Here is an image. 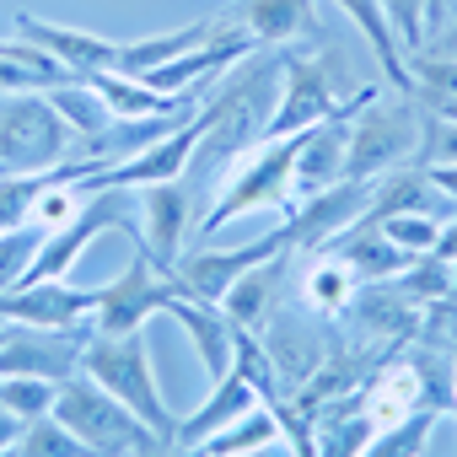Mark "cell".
I'll use <instances>...</instances> for the list:
<instances>
[{
    "label": "cell",
    "instance_id": "obj_1",
    "mask_svg": "<svg viewBox=\"0 0 457 457\" xmlns=\"http://www.w3.org/2000/svg\"><path fill=\"white\" fill-rule=\"evenodd\" d=\"M275 81H280V60H253V54H248L237 76H226L215 92H204V103H199V113H194V119H199V145H194L188 172H183L188 199H194V188H204L210 178H226L237 156H248V151L264 140V124H270L264 97H270Z\"/></svg>",
    "mask_w": 457,
    "mask_h": 457
},
{
    "label": "cell",
    "instance_id": "obj_2",
    "mask_svg": "<svg viewBox=\"0 0 457 457\" xmlns=\"http://www.w3.org/2000/svg\"><path fill=\"white\" fill-rule=\"evenodd\" d=\"M81 377H92L97 387H108L162 441L178 436V414L167 409V398L156 387V361H151L145 328H135V334H92L87 350H81Z\"/></svg>",
    "mask_w": 457,
    "mask_h": 457
},
{
    "label": "cell",
    "instance_id": "obj_3",
    "mask_svg": "<svg viewBox=\"0 0 457 457\" xmlns=\"http://www.w3.org/2000/svg\"><path fill=\"white\" fill-rule=\"evenodd\" d=\"M296 140L302 135H286V140H259L248 156L232 162V172H226V188L199 210L194 220V237H215L226 220H237L248 210H280L291 204V162H296Z\"/></svg>",
    "mask_w": 457,
    "mask_h": 457
},
{
    "label": "cell",
    "instance_id": "obj_4",
    "mask_svg": "<svg viewBox=\"0 0 457 457\" xmlns=\"http://www.w3.org/2000/svg\"><path fill=\"white\" fill-rule=\"evenodd\" d=\"M425 145V108L414 97H371L355 119H350V156H345V178L350 183H377L398 167H414Z\"/></svg>",
    "mask_w": 457,
    "mask_h": 457
},
{
    "label": "cell",
    "instance_id": "obj_5",
    "mask_svg": "<svg viewBox=\"0 0 457 457\" xmlns=\"http://www.w3.org/2000/svg\"><path fill=\"white\" fill-rule=\"evenodd\" d=\"M178 296H188L178 270H156V259L145 253L140 237H129V270L113 275L108 286H92V328L97 334H135L145 328L156 312H167ZM194 302V296H188Z\"/></svg>",
    "mask_w": 457,
    "mask_h": 457
},
{
    "label": "cell",
    "instance_id": "obj_6",
    "mask_svg": "<svg viewBox=\"0 0 457 457\" xmlns=\"http://www.w3.org/2000/svg\"><path fill=\"white\" fill-rule=\"evenodd\" d=\"M76 129L44 92H17L0 108V172H49L71 162Z\"/></svg>",
    "mask_w": 457,
    "mask_h": 457
},
{
    "label": "cell",
    "instance_id": "obj_7",
    "mask_svg": "<svg viewBox=\"0 0 457 457\" xmlns=\"http://www.w3.org/2000/svg\"><path fill=\"white\" fill-rule=\"evenodd\" d=\"M54 420H60L92 457H129L145 436H156V430H145L108 387H97L92 377L60 382V393H54Z\"/></svg>",
    "mask_w": 457,
    "mask_h": 457
},
{
    "label": "cell",
    "instance_id": "obj_8",
    "mask_svg": "<svg viewBox=\"0 0 457 457\" xmlns=\"http://www.w3.org/2000/svg\"><path fill=\"white\" fill-rule=\"evenodd\" d=\"M124 226H129V188H97V194H87V204L60 226V232H49V237L38 243V253H33V264H28V280H22V286L65 280V275L76 270V259H81L97 237L124 232Z\"/></svg>",
    "mask_w": 457,
    "mask_h": 457
},
{
    "label": "cell",
    "instance_id": "obj_9",
    "mask_svg": "<svg viewBox=\"0 0 457 457\" xmlns=\"http://www.w3.org/2000/svg\"><path fill=\"white\" fill-rule=\"evenodd\" d=\"M339 113V76L328 54H280V103L264 124V140L302 135Z\"/></svg>",
    "mask_w": 457,
    "mask_h": 457
},
{
    "label": "cell",
    "instance_id": "obj_10",
    "mask_svg": "<svg viewBox=\"0 0 457 457\" xmlns=\"http://www.w3.org/2000/svg\"><path fill=\"white\" fill-rule=\"evenodd\" d=\"M97 328H28V323H6L0 339V377H38V382H71L81 377V350Z\"/></svg>",
    "mask_w": 457,
    "mask_h": 457
},
{
    "label": "cell",
    "instance_id": "obj_11",
    "mask_svg": "<svg viewBox=\"0 0 457 457\" xmlns=\"http://www.w3.org/2000/svg\"><path fill=\"white\" fill-rule=\"evenodd\" d=\"M286 253H291V237H286V226H275V232H264L248 248H194V253L183 248V259L172 270L183 275V286H188L194 302H220L248 270H259L270 259H286Z\"/></svg>",
    "mask_w": 457,
    "mask_h": 457
},
{
    "label": "cell",
    "instance_id": "obj_12",
    "mask_svg": "<svg viewBox=\"0 0 457 457\" xmlns=\"http://www.w3.org/2000/svg\"><path fill=\"white\" fill-rule=\"evenodd\" d=\"M371 188L377 183H334V188H323V194H312V199H302L296 210H286V237H291V253H318V248H328L339 232H350V226L366 215V204H371Z\"/></svg>",
    "mask_w": 457,
    "mask_h": 457
},
{
    "label": "cell",
    "instance_id": "obj_13",
    "mask_svg": "<svg viewBox=\"0 0 457 457\" xmlns=\"http://www.w3.org/2000/svg\"><path fill=\"white\" fill-rule=\"evenodd\" d=\"M92 291L71 280H38L0 291V323H28V328H81L92 323Z\"/></svg>",
    "mask_w": 457,
    "mask_h": 457
},
{
    "label": "cell",
    "instance_id": "obj_14",
    "mask_svg": "<svg viewBox=\"0 0 457 457\" xmlns=\"http://www.w3.org/2000/svg\"><path fill=\"white\" fill-rule=\"evenodd\" d=\"M140 204H145V253L156 259V270H172L183 259V243H188V215H194V199L183 188V178L172 183H145L140 188Z\"/></svg>",
    "mask_w": 457,
    "mask_h": 457
},
{
    "label": "cell",
    "instance_id": "obj_15",
    "mask_svg": "<svg viewBox=\"0 0 457 457\" xmlns=\"http://www.w3.org/2000/svg\"><path fill=\"white\" fill-rule=\"evenodd\" d=\"M17 33L28 44H38L44 54H54L71 76H97V71H119V44L113 38H97V33H81V28H65V22H38V17H17Z\"/></svg>",
    "mask_w": 457,
    "mask_h": 457
},
{
    "label": "cell",
    "instance_id": "obj_16",
    "mask_svg": "<svg viewBox=\"0 0 457 457\" xmlns=\"http://www.w3.org/2000/svg\"><path fill=\"white\" fill-rule=\"evenodd\" d=\"M167 318L188 334V345H194V355H199V366H204L210 382H220L226 371H232L237 323L220 312V302H188V296H178V302L167 307Z\"/></svg>",
    "mask_w": 457,
    "mask_h": 457
},
{
    "label": "cell",
    "instance_id": "obj_17",
    "mask_svg": "<svg viewBox=\"0 0 457 457\" xmlns=\"http://www.w3.org/2000/svg\"><path fill=\"white\" fill-rule=\"evenodd\" d=\"M194 113H199V103H183V108H172V113H145V119H113L103 135L81 140V151H87L92 167H119V162L140 156L145 145L167 140V135H172L178 124H188Z\"/></svg>",
    "mask_w": 457,
    "mask_h": 457
},
{
    "label": "cell",
    "instance_id": "obj_18",
    "mask_svg": "<svg viewBox=\"0 0 457 457\" xmlns=\"http://www.w3.org/2000/svg\"><path fill=\"white\" fill-rule=\"evenodd\" d=\"M328 248H334V253H339V264L355 275V286L398 280V275H403V270L420 259V253H403L398 243H387V237H382V226H377V220H366V215L350 226V232H339Z\"/></svg>",
    "mask_w": 457,
    "mask_h": 457
},
{
    "label": "cell",
    "instance_id": "obj_19",
    "mask_svg": "<svg viewBox=\"0 0 457 457\" xmlns=\"http://www.w3.org/2000/svg\"><path fill=\"white\" fill-rule=\"evenodd\" d=\"M361 409L377 420V425H398L409 414H436L430 409V393H425V377L414 361H393L382 366L366 387H361Z\"/></svg>",
    "mask_w": 457,
    "mask_h": 457
},
{
    "label": "cell",
    "instance_id": "obj_20",
    "mask_svg": "<svg viewBox=\"0 0 457 457\" xmlns=\"http://www.w3.org/2000/svg\"><path fill=\"white\" fill-rule=\"evenodd\" d=\"M248 409H259V393H253L237 371H226L220 382H210V398H204L194 414H183V420H178V436H172V441L194 452V446H204L215 430H226L232 420H243Z\"/></svg>",
    "mask_w": 457,
    "mask_h": 457
},
{
    "label": "cell",
    "instance_id": "obj_21",
    "mask_svg": "<svg viewBox=\"0 0 457 457\" xmlns=\"http://www.w3.org/2000/svg\"><path fill=\"white\" fill-rule=\"evenodd\" d=\"M237 22L243 33L264 49L275 44H291L302 33H318V17H312V0H243L237 6Z\"/></svg>",
    "mask_w": 457,
    "mask_h": 457
},
{
    "label": "cell",
    "instance_id": "obj_22",
    "mask_svg": "<svg viewBox=\"0 0 457 457\" xmlns=\"http://www.w3.org/2000/svg\"><path fill=\"white\" fill-rule=\"evenodd\" d=\"M280 270H286L280 259H270V264L248 270L232 291L220 296V312L232 318L237 328H253V334H259V328L270 323V312H275V286H280Z\"/></svg>",
    "mask_w": 457,
    "mask_h": 457
},
{
    "label": "cell",
    "instance_id": "obj_23",
    "mask_svg": "<svg viewBox=\"0 0 457 457\" xmlns=\"http://www.w3.org/2000/svg\"><path fill=\"white\" fill-rule=\"evenodd\" d=\"M280 441V414L270 409V403H259V409H248L243 420H232L226 430H215L204 446H194L199 457H243V452H270Z\"/></svg>",
    "mask_w": 457,
    "mask_h": 457
},
{
    "label": "cell",
    "instance_id": "obj_24",
    "mask_svg": "<svg viewBox=\"0 0 457 457\" xmlns=\"http://www.w3.org/2000/svg\"><path fill=\"white\" fill-rule=\"evenodd\" d=\"M54 108H60V119L76 129V140H92V135H103L108 124H113V113H108V103L81 81V76H71V81H60V87H49L44 92Z\"/></svg>",
    "mask_w": 457,
    "mask_h": 457
},
{
    "label": "cell",
    "instance_id": "obj_25",
    "mask_svg": "<svg viewBox=\"0 0 457 457\" xmlns=\"http://www.w3.org/2000/svg\"><path fill=\"white\" fill-rule=\"evenodd\" d=\"M350 296H355V275H350L339 259H318V264L302 275V302H307L312 312H339Z\"/></svg>",
    "mask_w": 457,
    "mask_h": 457
},
{
    "label": "cell",
    "instance_id": "obj_26",
    "mask_svg": "<svg viewBox=\"0 0 457 457\" xmlns=\"http://www.w3.org/2000/svg\"><path fill=\"white\" fill-rule=\"evenodd\" d=\"M6 457H92V452H87L54 414H38V420L22 425V436H17V446H12Z\"/></svg>",
    "mask_w": 457,
    "mask_h": 457
},
{
    "label": "cell",
    "instance_id": "obj_27",
    "mask_svg": "<svg viewBox=\"0 0 457 457\" xmlns=\"http://www.w3.org/2000/svg\"><path fill=\"white\" fill-rule=\"evenodd\" d=\"M382 12L398 33V49L403 54H420L425 49V33L441 28V0H382Z\"/></svg>",
    "mask_w": 457,
    "mask_h": 457
},
{
    "label": "cell",
    "instance_id": "obj_28",
    "mask_svg": "<svg viewBox=\"0 0 457 457\" xmlns=\"http://www.w3.org/2000/svg\"><path fill=\"white\" fill-rule=\"evenodd\" d=\"M44 183H49V172H0V232L33 226Z\"/></svg>",
    "mask_w": 457,
    "mask_h": 457
},
{
    "label": "cell",
    "instance_id": "obj_29",
    "mask_svg": "<svg viewBox=\"0 0 457 457\" xmlns=\"http://www.w3.org/2000/svg\"><path fill=\"white\" fill-rule=\"evenodd\" d=\"M430 420H436V414H409V420H398V425H382V430L366 441L361 457H420L425 441H430Z\"/></svg>",
    "mask_w": 457,
    "mask_h": 457
},
{
    "label": "cell",
    "instance_id": "obj_30",
    "mask_svg": "<svg viewBox=\"0 0 457 457\" xmlns=\"http://www.w3.org/2000/svg\"><path fill=\"white\" fill-rule=\"evenodd\" d=\"M44 237H49L44 226H17V232H0V291H17V286L28 280V264H33V253H38Z\"/></svg>",
    "mask_w": 457,
    "mask_h": 457
},
{
    "label": "cell",
    "instance_id": "obj_31",
    "mask_svg": "<svg viewBox=\"0 0 457 457\" xmlns=\"http://www.w3.org/2000/svg\"><path fill=\"white\" fill-rule=\"evenodd\" d=\"M54 393H60V382H38V377H0V403H6L17 420L54 414Z\"/></svg>",
    "mask_w": 457,
    "mask_h": 457
},
{
    "label": "cell",
    "instance_id": "obj_32",
    "mask_svg": "<svg viewBox=\"0 0 457 457\" xmlns=\"http://www.w3.org/2000/svg\"><path fill=\"white\" fill-rule=\"evenodd\" d=\"M377 226H382V237H387V243H398L403 253H430V243H436V232H441V220H436V215H425V210L382 215Z\"/></svg>",
    "mask_w": 457,
    "mask_h": 457
},
{
    "label": "cell",
    "instance_id": "obj_33",
    "mask_svg": "<svg viewBox=\"0 0 457 457\" xmlns=\"http://www.w3.org/2000/svg\"><path fill=\"white\" fill-rule=\"evenodd\" d=\"M420 162H425V167H446V162H457V124H441V119L425 113V145H420Z\"/></svg>",
    "mask_w": 457,
    "mask_h": 457
},
{
    "label": "cell",
    "instance_id": "obj_34",
    "mask_svg": "<svg viewBox=\"0 0 457 457\" xmlns=\"http://www.w3.org/2000/svg\"><path fill=\"white\" fill-rule=\"evenodd\" d=\"M425 54H441V60H457V12H452V22H441V28L430 33V44H425Z\"/></svg>",
    "mask_w": 457,
    "mask_h": 457
},
{
    "label": "cell",
    "instance_id": "obj_35",
    "mask_svg": "<svg viewBox=\"0 0 457 457\" xmlns=\"http://www.w3.org/2000/svg\"><path fill=\"white\" fill-rule=\"evenodd\" d=\"M129 457H199V452H188V446H178V441H162V436H145Z\"/></svg>",
    "mask_w": 457,
    "mask_h": 457
},
{
    "label": "cell",
    "instance_id": "obj_36",
    "mask_svg": "<svg viewBox=\"0 0 457 457\" xmlns=\"http://www.w3.org/2000/svg\"><path fill=\"white\" fill-rule=\"evenodd\" d=\"M425 178H430V188H436L441 199H457V162H446V167H425Z\"/></svg>",
    "mask_w": 457,
    "mask_h": 457
},
{
    "label": "cell",
    "instance_id": "obj_37",
    "mask_svg": "<svg viewBox=\"0 0 457 457\" xmlns=\"http://www.w3.org/2000/svg\"><path fill=\"white\" fill-rule=\"evenodd\" d=\"M430 259H441V264H457V220L436 232V243H430Z\"/></svg>",
    "mask_w": 457,
    "mask_h": 457
},
{
    "label": "cell",
    "instance_id": "obj_38",
    "mask_svg": "<svg viewBox=\"0 0 457 457\" xmlns=\"http://www.w3.org/2000/svg\"><path fill=\"white\" fill-rule=\"evenodd\" d=\"M22 425H28V420H17V414H12L6 403H0V457H6V452L17 446V436H22Z\"/></svg>",
    "mask_w": 457,
    "mask_h": 457
},
{
    "label": "cell",
    "instance_id": "obj_39",
    "mask_svg": "<svg viewBox=\"0 0 457 457\" xmlns=\"http://www.w3.org/2000/svg\"><path fill=\"white\" fill-rule=\"evenodd\" d=\"M430 119H441V124H457V97H446V103H436V108H425Z\"/></svg>",
    "mask_w": 457,
    "mask_h": 457
},
{
    "label": "cell",
    "instance_id": "obj_40",
    "mask_svg": "<svg viewBox=\"0 0 457 457\" xmlns=\"http://www.w3.org/2000/svg\"><path fill=\"white\" fill-rule=\"evenodd\" d=\"M452 12H457V0H441V22H446V17H452Z\"/></svg>",
    "mask_w": 457,
    "mask_h": 457
},
{
    "label": "cell",
    "instance_id": "obj_41",
    "mask_svg": "<svg viewBox=\"0 0 457 457\" xmlns=\"http://www.w3.org/2000/svg\"><path fill=\"white\" fill-rule=\"evenodd\" d=\"M243 457H270V452H243Z\"/></svg>",
    "mask_w": 457,
    "mask_h": 457
},
{
    "label": "cell",
    "instance_id": "obj_42",
    "mask_svg": "<svg viewBox=\"0 0 457 457\" xmlns=\"http://www.w3.org/2000/svg\"><path fill=\"white\" fill-rule=\"evenodd\" d=\"M452 409H457V403H452Z\"/></svg>",
    "mask_w": 457,
    "mask_h": 457
}]
</instances>
